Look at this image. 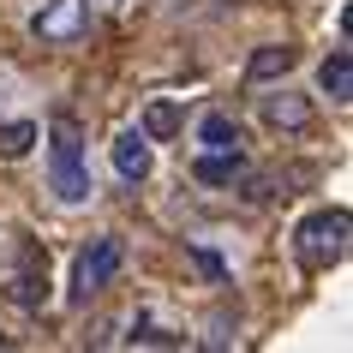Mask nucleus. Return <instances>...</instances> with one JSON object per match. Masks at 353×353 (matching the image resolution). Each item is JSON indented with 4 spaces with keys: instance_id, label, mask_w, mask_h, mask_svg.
Here are the masks:
<instances>
[{
    "instance_id": "obj_12",
    "label": "nucleus",
    "mask_w": 353,
    "mask_h": 353,
    "mask_svg": "<svg viewBox=\"0 0 353 353\" xmlns=\"http://www.w3.org/2000/svg\"><path fill=\"white\" fill-rule=\"evenodd\" d=\"M192 138H198V150H240V144H245V132H240L234 114H204Z\"/></svg>"
},
{
    "instance_id": "obj_7",
    "label": "nucleus",
    "mask_w": 353,
    "mask_h": 353,
    "mask_svg": "<svg viewBox=\"0 0 353 353\" xmlns=\"http://www.w3.org/2000/svg\"><path fill=\"white\" fill-rule=\"evenodd\" d=\"M138 132H144L150 144H168V138H180V132H186V108H180L174 96H156V102L144 108V126H138Z\"/></svg>"
},
{
    "instance_id": "obj_2",
    "label": "nucleus",
    "mask_w": 353,
    "mask_h": 353,
    "mask_svg": "<svg viewBox=\"0 0 353 353\" xmlns=\"http://www.w3.org/2000/svg\"><path fill=\"white\" fill-rule=\"evenodd\" d=\"M347 210H312L305 222L294 228V258L299 270H312V276H323V270H335V263L347 258Z\"/></svg>"
},
{
    "instance_id": "obj_6",
    "label": "nucleus",
    "mask_w": 353,
    "mask_h": 353,
    "mask_svg": "<svg viewBox=\"0 0 353 353\" xmlns=\"http://www.w3.org/2000/svg\"><path fill=\"white\" fill-rule=\"evenodd\" d=\"M150 162H156V156H150V138H144L138 126H126L120 138H114V174H120L126 186L150 180Z\"/></svg>"
},
{
    "instance_id": "obj_5",
    "label": "nucleus",
    "mask_w": 353,
    "mask_h": 353,
    "mask_svg": "<svg viewBox=\"0 0 353 353\" xmlns=\"http://www.w3.org/2000/svg\"><path fill=\"white\" fill-rule=\"evenodd\" d=\"M12 299L19 305H42L48 299V258L37 245H19V270H12Z\"/></svg>"
},
{
    "instance_id": "obj_14",
    "label": "nucleus",
    "mask_w": 353,
    "mask_h": 353,
    "mask_svg": "<svg viewBox=\"0 0 353 353\" xmlns=\"http://www.w3.org/2000/svg\"><path fill=\"white\" fill-rule=\"evenodd\" d=\"M37 138H42L37 120H0V156H24Z\"/></svg>"
},
{
    "instance_id": "obj_3",
    "label": "nucleus",
    "mask_w": 353,
    "mask_h": 353,
    "mask_svg": "<svg viewBox=\"0 0 353 353\" xmlns=\"http://www.w3.org/2000/svg\"><path fill=\"white\" fill-rule=\"evenodd\" d=\"M120 263H126V245L114 240V234H102V240H90L84 252H78L72 263V281H66V299L72 305H90L102 288H108L114 276H120Z\"/></svg>"
},
{
    "instance_id": "obj_15",
    "label": "nucleus",
    "mask_w": 353,
    "mask_h": 353,
    "mask_svg": "<svg viewBox=\"0 0 353 353\" xmlns=\"http://www.w3.org/2000/svg\"><path fill=\"white\" fill-rule=\"evenodd\" d=\"M6 108H12V96H6V84H0V120H6Z\"/></svg>"
},
{
    "instance_id": "obj_16",
    "label": "nucleus",
    "mask_w": 353,
    "mask_h": 353,
    "mask_svg": "<svg viewBox=\"0 0 353 353\" xmlns=\"http://www.w3.org/2000/svg\"><path fill=\"white\" fill-rule=\"evenodd\" d=\"M108 6H120V0H108Z\"/></svg>"
},
{
    "instance_id": "obj_11",
    "label": "nucleus",
    "mask_w": 353,
    "mask_h": 353,
    "mask_svg": "<svg viewBox=\"0 0 353 353\" xmlns=\"http://www.w3.org/2000/svg\"><path fill=\"white\" fill-rule=\"evenodd\" d=\"M132 347H186V330H174V323H162L156 312H138L132 317Z\"/></svg>"
},
{
    "instance_id": "obj_13",
    "label": "nucleus",
    "mask_w": 353,
    "mask_h": 353,
    "mask_svg": "<svg viewBox=\"0 0 353 353\" xmlns=\"http://www.w3.org/2000/svg\"><path fill=\"white\" fill-rule=\"evenodd\" d=\"M288 66H294V48H281V42H270V48H258V54H252V66H245V72L258 78V84H270V78H281Z\"/></svg>"
},
{
    "instance_id": "obj_1",
    "label": "nucleus",
    "mask_w": 353,
    "mask_h": 353,
    "mask_svg": "<svg viewBox=\"0 0 353 353\" xmlns=\"http://www.w3.org/2000/svg\"><path fill=\"white\" fill-rule=\"evenodd\" d=\"M48 192H54L60 204H84L96 192L90 186V162H84V132L66 114L48 126Z\"/></svg>"
},
{
    "instance_id": "obj_8",
    "label": "nucleus",
    "mask_w": 353,
    "mask_h": 353,
    "mask_svg": "<svg viewBox=\"0 0 353 353\" xmlns=\"http://www.w3.org/2000/svg\"><path fill=\"white\" fill-rule=\"evenodd\" d=\"M317 84H323L330 102H353V54H347V42H335V48H330V60L317 66Z\"/></svg>"
},
{
    "instance_id": "obj_9",
    "label": "nucleus",
    "mask_w": 353,
    "mask_h": 353,
    "mask_svg": "<svg viewBox=\"0 0 353 353\" xmlns=\"http://www.w3.org/2000/svg\"><path fill=\"white\" fill-rule=\"evenodd\" d=\"M263 120L281 126V132H305L312 126V102L294 96V90H276V96H263Z\"/></svg>"
},
{
    "instance_id": "obj_10",
    "label": "nucleus",
    "mask_w": 353,
    "mask_h": 353,
    "mask_svg": "<svg viewBox=\"0 0 353 353\" xmlns=\"http://www.w3.org/2000/svg\"><path fill=\"white\" fill-rule=\"evenodd\" d=\"M240 150H198V162H192V174L204 180V186H234L240 180Z\"/></svg>"
},
{
    "instance_id": "obj_4",
    "label": "nucleus",
    "mask_w": 353,
    "mask_h": 353,
    "mask_svg": "<svg viewBox=\"0 0 353 353\" xmlns=\"http://www.w3.org/2000/svg\"><path fill=\"white\" fill-rule=\"evenodd\" d=\"M84 24H90V0H48L30 19V30L42 42H72V37H84Z\"/></svg>"
}]
</instances>
